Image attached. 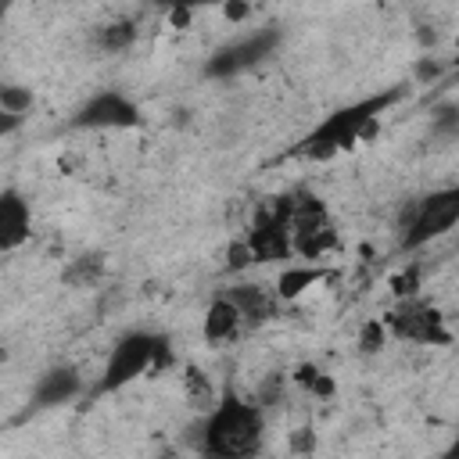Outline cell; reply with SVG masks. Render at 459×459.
Segmentation results:
<instances>
[{"label": "cell", "instance_id": "cell-9", "mask_svg": "<svg viewBox=\"0 0 459 459\" xmlns=\"http://www.w3.org/2000/svg\"><path fill=\"white\" fill-rule=\"evenodd\" d=\"M72 126L75 129H133L140 126V108L118 90H100L75 111Z\"/></svg>", "mask_w": 459, "mask_h": 459}, {"label": "cell", "instance_id": "cell-14", "mask_svg": "<svg viewBox=\"0 0 459 459\" xmlns=\"http://www.w3.org/2000/svg\"><path fill=\"white\" fill-rule=\"evenodd\" d=\"M323 276H326L323 269H312V265H301V269H298V265H290V269L280 273V280H276V294L290 301V298H298L305 287H316Z\"/></svg>", "mask_w": 459, "mask_h": 459}, {"label": "cell", "instance_id": "cell-16", "mask_svg": "<svg viewBox=\"0 0 459 459\" xmlns=\"http://www.w3.org/2000/svg\"><path fill=\"white\" fill-rule=\"evenodd\" d=\"M29 108H32V93L25 86H0V111L25 118Z\"/></svg>", "mask_w": 459, "mask_h": 459}, {"label": "cell", "instance_id": "cell-7", "mask_svg": "<svg viewBox=\"0 0 459 459\" xmlns=\"http://www.w3.org/2000/svg\"><path fill=\"white\" fill-rule=\"evenodd\" d=\"M244 247L251 255V262H283L290 258V233H287V194L276 197L273 204H265L247 237H244Z\"/></svg>", "mask_w": 459, "mask_h": 459}, {"label": "cell", "instance_id": "cell-11", "mask_svg": "<svg viewBox=\"0 0 459 459\" xmlns=\"http://www.w3.org/2000/svg\"><path fill=\"white\" fill-rule=\"evenodd\" d=\"M29 240V201L18 190H0V255Z\"/></svg>", "mask_w": 459, "mask_h": 459}, {"label": "cell", "instance_id": "cell-8", "mask_svg": "<svg viewBox=\"0 0 459 459\" xmlns=\"http://www.w3.org/2000/svg\"><path fill=\"white\" fill-rule=\"evenodd\" d=\"M276 43H280V29H273V25L269 29H258V32H251V36H244V39L215 50L208 57V65H204V75L230 79V75H237L244 68H255L258 61H265L276 50Z\"/></svg>", "mask_w": 459, "mask_h": 459}, {"label": "cell", "instance_id": "cell-22", "mask_svg": "<svg viewBox=\"0 0 459 459\" xmlns=\"http://www.w3.org/2000/svg\"><path fill=\"white\" fill-rule=\"evenodd\" d=\"M244 14H247V7H240V4L226 7V18H233V22H237V18H244Z\"/></svg>", "mask_w": 459, "mask_h": 459}, {"label": "cell", "instance_id": "cell-3", "mask_svg": "<svg viewBox=\"0 0 459 459\" xmlns=\"http://www.w3.org/2000/svg\"><path fill=\"white\" fill-rule=\"evenodd\" d=\"M169 362H172V351H169V341L161 333H140V330L126 333L108 355V366L97 380V394H111L143 373L165 369Z\"/></svg>", "mask_w": 459, "mask_h": 459}, {"label": "cell", "instance_id": "cell-6", "mask_svg": "<svg viewBox=\"0 0 459 459\" xmlns=\"http://www.w3.org/2000/svg\"><path fill=\"white\" fill-rule=\"evenodd\" d=\"M455 222H459V190H455V186L437 190V194H430V197H423V201L416 204V212H412L405 233H402V247H405V251L423 247V244H430L434 237L448 233Z\"/></svg>", "mask_w": 459, "mask_h": 459}, {"label": "cell", "instance_id": "cell-1", "mask_svg": "<svg viewBox=\"0 0 459 459\" xmlns=\"http://www.w3.org/2000/svg\"><path fill=\"white\" fill-rule=\"evenodd\" d=\"M394 100H402V86L337 108V111L326 115L308 136H301V143L294 147V154H305V158H330V154H337V151L355 147L359 140H366L369 133H377V115L387 111Z\"/></svg>", "mask_w": 459, "mask_h": 459}, {"label": "cell", "instance_id": "cell-10", "mask_svg": "<svg viewBox=\"0 0 459 459\" xmlns=\"http://www.w3.org/2000/svg\"><path fill=\"white\" fill-rule=\"evenodd\" d=\"M79 387H82V380H79V373H75L72 366H54L50 373H43V377H39V384H36L32 402H29V409H25V412H43V409L65 405L68 398H75V394H79Z\"/></svg>", "mask_w": 459, "mask_h": 459}, {"label": "cell", "instance_id": "cell-12", "mask_svg": "<svg viewBox=\"0 0 459 459\" xmlns=\"http://www.w3.org/2000/svg\"><path fill=\"white\" fill-rule=\"evenodd\" d=\"M222 298L240 312L244 326H251V323H265V319H273V316H276V298H273L265 287H258V283L230 287Z\"/></svg>", "mask_w": 459, "mask_h": 459}, {"label": "cell", "instance_id": "cell-19", "mask_svg": "<svg viewBox=\"0 0 459 459\" xmlns=\"http://www.w3.org/2000/svg\"><path fill=\"white\" fill-rule=\"evenodd\" d=\"M247 262H251V255H247L244 240H240V244H233V247H230V269H240V265H247Z\"/></svg>", "mask_w": 459, "mask_h": 459}, {"label": "cell", "instance_id": "cell-5", "mask_svg": "<svg viewBox=\"0 0 459 459\" xmlns=\"http://www.w3.org/2000/svg\"><path fill=\"white\" fill-rule=\"evenodd\" d=\"M384 326H387L394 337L412 341V344H452V330L445 326V316H441L434 305L420 301V298H402V301L387 312Z\"/></svg>", "mask_w": 459, "mask_h": 459}, {"label": "cell", "instance_id": "cell-17", "mask_svg": "<svg viewBox=\"0 0 459 459\" xmlns=\"http://www.w3.org/2000/svg\"><path fill=\"white\" fill-rule=\"evenodd\" d=\"M391 290H394L398 298H416V290H420V265H409L405 273H398V276L391 280Z\"/></svg>", "mask_w": 459, "mask_h": 459}, {"label": "cell", "instance_id": "cell-21", "mask_svg": "<svg viewBox=\"0 0 459 459\" xmlns=\"http://www.w3.org/2000/svg\"><path fill=\"white\" fill-rule=\"evenodd\" d=\"M416 75H420V79H434V75H437V65H434V61H430V65H427V61H423V65H420V72H416Z\"/></svg>", "mask_w": 459, "mask_h": 459}, {"label": "cell", "instance_id": "cell-20", "mask_svg": "<svg viewBox=\"0 0 459 459\" xmlns=\"http://www.w3.org/2000/svg\"><path fill=\"white\" fill-rule=\"evenodd\" d=\"M18 126H22V118H18V115H7V111H0V136H11Z\"/></svg>", "mask_w": 459, "mask_h": 459}, {"label": "cell", "instance_id": "cell-15", "mask_svg": "<svg viewBox=\"0 0 459 459\" xmlns=\"http://www.w3.org/2000/svg\"><path fill=\"white\" fill-rule=\"evenodd\" d=\"M133 39H136V25L129 18H118V22L100 29V47L104 50H126Z\"/></svg>", "mask_w": 459, "mask_h": 459}, {"label": "cell", "instance_id": "cell-2", "mask_svg": "<svg viewBox=\"0 0 459 459\" xmlns=\"http://www.w3.org/2000/svg\"><path fill=\"white\" fill-rule=\"evenodd\" d=\"M262 430H265V420L258 405L237 394H226L204 423V437H201L204 455L208 459H255L262 445Z\"/></svg>", "mask_w": 459, "mask_h": 459}, {"label": "cell", "instance_id": "cell-23", "mask_svg": "<svg viewBox=\"0 0 459 459\" xmlns=\"http://www.w3.org/2000/svg\"><path fill=\"white\" fill-rule=\"evenodd\" d=\"M161 459H176V455H161Z\"/></svg>", "mask_w": 459, "mask_h": 459}, {"label": "cell", "instance_id": "cell-18", "mask_svg": "<svg viewBox=\"0 0 459 459\" xmlns=\"http://www.w3.org/2000/svg\"><path fill=\"white\" fill-rule=\"evenodd\" d=\"M380 341H384V326H380V323H369V326L362 330V351H377Z\"/></svg>", "mask_w": 459, "mask_h": 459}, {"label": "cell", "instance_id": "cell-13", "mask_svg": "<svg viewBox=\"0 0 459 459\" xmlns=\"http://www.w3.org/2000/svg\"><path fill=\"white\" fill-rule=\"evenodd\" d=\"M240 330H244L240 312H237L226 298H215V301L208 305V312H204V341L226 344V341H233Z\"/></svg>", "mask_w": 459, "mask_h": 459}, {"label": "cell", "instance_id": "cell-4", "mask_svg": "<svg viewBox=\"0 0 459 459\" xmlns=\"http://www.w3.org/2000/svg\"><path fill=\"white\" fill-rule=\"evenodd\" d=\"M287 233L290 251H298L301 258H323L337 247V226L330 219V208L308 190L287 194Z\"/></svg>", "mask_w": 459, "mask_h": 459}]
</instances>
